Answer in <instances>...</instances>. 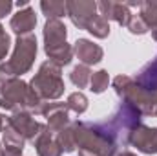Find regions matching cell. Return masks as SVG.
Segmentation results:
<instances>
[{
	"mask_svg": "<svg viewBox=\"0 0 157 156\" xmlns=\"http://www.w3.org/2000/svg\"><path fill=\"white\" fill-rule=\"evenodd\" d=\"M37 26V15H35V9L29 6L26 9H18L13 17H11V22H9V28L18 35H29Z\"/></svg>",
	"mask_w": 157,
	"mask_h": 156,
	"instance_id": "obj_12",
	"label": "cell"
},
{
	"mask_svg": "<svg viewBox=\"0 0 157 156\" xmlns=\"http://www.w3.org/2000/svg\"><path fill=\"white\" fill-rule=\"evenodd\" d=\"M7 127L17 130L26 142H33L35 136L40 132L42 123H39L31 112H15L7 117Z\"/></svg>",
	"mask_w": 157,
	"mask_h": 156,
	"instance_id": "obj_9",
	"label": "cell"
},
{
	"mask_svg": "<svg viewBox=\"0 0 157 156\" xmlns=\"http://www.w3.org/2000/svg\"><path fill=\"white\" fill-rule=\"evenodd\" d=\"M97 11L108 22L115 20L119 26H124V28L128 26V22H130V18L133 15L124 2H113V0H101V2H97Z\"/></svg>",
	"mask_w": 157,
	"mask_h": 156,
	"instance_id": "obj_10",
	"label": "cell"
},
{
	"mask_svg": "<svg viewBox=\"0 0 157 156\" xmlns=\"http://www.w3.org/2000/svg\"><path fill=\"white\" fill-rule=\"evenodd\" d=\"M0 83H2V79H0Z\"/></svg>",
	"mask_w": 157,
	"mask_h": 156,
	"instance_id": "obj_35",
	"label": "cell"
},
{
	"mask_svg": "<svg viewBox=\"0 0 157 156\" xmlns=\"http://www.w3.org/2000/svg\"><path fill=\"white\" fill-rule=\"evenodd\" d=\"M115 156H137L135 153H132V151H122V153H117Z\"/></svg>",
	"mask_w": 157,
	"mask_h": 156,
	"instance_id": "obj_30",
	"label": "cell"
},
{
	"mask_svg": "<svg viewBox=\"0 0 157 156\" xmlns=\"http://www.w3.org/2000/svg\"><path fill=\"white\" fill-rule=\"evenodd\" d=\"M128 31L132 33V35H144V33H148L150 31V28L146 26V22L141 18V15H132V18H130V22H128Z\"/></svg>",
	"mask_w": 157,
	"mask_h": 156,
	"instance_id": "obj_25",
	"label": "cell"
},
{
	"mask_svg": "<svg viewBox=\"0 0 157 156\" xmlns=\"http://www.w3.org/2000/svg\"><path fill=\"white\" fill-rule=\"evenodd\" d=\"M78 156H95V154H91V153H88V151H78Z\"/></svg>",
	"mask_w": 157,
	"mask_h": 156,
	"instance_id": "obj_31",
	"label": "cell"
},
{
	"mask_svg": "<svg viewBox=\"0 0 157 156\" xmlns=\"http://www.w3.org/2000/svg\"><path fill=\"white\" fill-rule=\"evenodd\" d=\"M37 57V37L33 33L22 35L15 42V50L11 57L0 64V76L4 79L7 77H20L28 74L33 68Z\"/></svg>",
	"mask_w": 157,
	"mask_h": 156,
	"instance_id": "obj_4",
	"label": "cell"
},
{
	"mask_svg": "<svg viewBox=\"0 0 157 156\" xmlns=\"http://www.w3.org/2000/svg\"><path fill=\"white\" fill-rule=\"evenodd\" d=\"M15 6H17V7H18V9H26V7H29V4H28V2H26V0H20V2H17V4H15Z\"/></svg>",
	"mask_w": 157,
	"mask_h": 156,
	"instance_id": "obj_29",
	"label": "cell"
},
{
	"mask_svg": "<svg viewBox=\"0 0 157 156\" xmlns=\"http://www.w3.org/2000/svg\"><path fill=\"white\" fill-rule=\"evenodd\" d=\"M42 103L39 96L33 92L29 83L18 77L2 79L0 83V109L9 112H35Z\"/></svg>",
	"mask_w": 157,
	"mask_h": 156,
	"instance_id": "obj_2",
	"label": "cell"
},
{
	"mask_svg": "<svg viewBox=\"0 0 157 156\" xmlns=\"http://www.w3.org/2000/svg\"><path fill=\"white\" fill-rule=\"evenodd\" d=\"M55 140L59 143V147L62 149V153H73L77 149L75 145V134H73V121L60 132L55 134Z\"/></svg>",
	"mask_w": 157,
	"mask_h": 156,
	"instance_id": "obj_17",
	"label": "cell"
},
{
	"mask_svg": "<svg viewBox=\"0 0 157 156\" xmlns=\"http://www.w3.org/2000/svg\"><path fill=\"white\" fill-rule=\"evenodd\" d=\"M155 117H157V109H155Z\"/></svg>",
	"mask_w": 157,
	"mask_h": 156,
	"instance_id": "obj_34",
	"label": "cell"
},
{
	"mask_svg": "<svg viewBox=\"0 0 157 156\" xmlns=\"http://www.w3.org/2000/svg\"><path fill=\"white\" fill-rule=\"evenodd\" d=\"M113 88L115 94L122 101L133 105L143 116H155V109H157V97L154 94L146 92L144 88H141L133 77L130 76H117L113 79Z\"/></svg>",
	"mask_w": 157,
	"mask_h": 156,
	"instance_id": "obj_6",
	"label": "cell"
},
{
	"mask_svg": "<svg viewBox=\"0 0 157 156\" xmlns=\"http://www.w3.org/2000/svg\"><path fill=\"white\" fill-rule=\"evenodd\" d=\"M66 107H68V110L70 112H73V114H84L86 110H88V97L82 94V92H73V94H70L68 96V99H66Z\"/></svg>",
	"mask_w": 157,
	"mask_h": 156,
	"instance_id": "obj_21",
	"label": "cell"
},
{
	"mask_svg": "<svg viewBox=\"0 0 157 156\" xmlns=\"http://www.w3.org/2000/svg\"><path fill=\"white\" fill-rule=\"evenodd\" d=\"M40 9L46 15V18H60L66 15V2L60 0H42L40 2Z\"/></svg>",
	"mask_w": 157,
	"mask_h": 156,
	"instance_id": "obj_18",
	"label": "cell"
},
{
	"mask_svg": "<svg viewBox=\"0 0 157 156\" xmlns=\"http://www.w3.org/2000/svg\"><path fill=\"white\" fill-rule=\"evenodd\" d=\"M0 156H4V147H2V143H0Z\"/></svg>",
	"mask_w": 157,
	"mask_h": 156,
	"instance_id": "obj_33",
	"label": "cell"
},
{
	"mask_svg": "<svg viewBox=\"0 0 157 156\" xmlns=\"http://www.w3.org/2000/svg\"><path fill=\"white\" fill-rule=\"evenodd\" d=\"M2 136H4V149H17V151H24L26 140H24L17 130H13L11 127H7V125H6V129L2 130Z\"/></svg>",
	"mask_w": 157,
	"mask_h": 156,
	"instance_id": "obj_20",
	"label": "cell"
},
{
	"mask_svg": "<svg viewBox=\"0 0 157 156\" xmlns=\"http://www.w3.org/2000/svg\"><path fill=\"white\" fill-rule=\"evenodd\" d=\"M75 145L78 151H88L95 156H115L117 145L113 140L93 121H73Z\"/></svg>",
	"mask_w": 157,
	"mask_h": 156,
	"instance_id": "obj_3",
	"label": "cell"
},
{
	"mask_svg": "<svg viewBox=\"0 0 157 156\" xmlns=\"http://www.w3.org/2000/svg\"><path fill=\"white\" fill-rule=\"evenodd\" d=\"M6 125H7V117H6V116H2V114H0V132H2L4 129H6Z\"/></svg>",
	"mask_w": 157,
	"mask_h": 156,
	"instance_id": "obj_28",
	"label": "cell"
},
{
	"mask_svg": "<svg viewBox=\"0 0 157 156\" xmlns=\"http://www.w3.org/2000/svg\"><path fill=\"white\" fill-rule=\"evenodd\" d=\"M86 31H90L95 39H106V37L110 35V22H108L106 18H102L101 15H97V17L90 22V26H88Z\"/></svg>",
	"mask_w": 157,
	"mask_h": 156,
	"instance_id": "obj_23",
	"label": "cell"
},
{
	"mask_svg": "<svg viewBox=\"0 0 157 156\" xmlns=\"http://www.w3.org/2000/svg\"><path fill=\"white\" fill-rule=\"evenodd\" d=\"M141 119H143V114L133 105L121 101L117 109L104 121H97V123L113 140V143L117 147H126V145H130V134L133 132L135 127L141 125Z\"/></svg>",
	"mask_w": 157,
	"mask_h": 156,
	"instance_id": "obj_1",
	"label": "cell"
},
{
	"mask_svg": "<svg viewBox=\"0 0 157 156\" xmlns=\"http://www.w3.org/2000/svg\"><path fill=\"white\" fill-rule=\"evenodd\" d=\"M29 86L42 101H57L64 94V81H62V68L51 61H44L39 72L29 81Z\"/></svg>",
	"mask_w": 157,
	"mask_h": 156,
	"instance_id": "obj_5",
	"label": "cell"
},
{
	"mask_svg": "<svg viewBox=\"0 0 157 156\" xmlns=\"http://www.w3.org/2000/svg\"><path fill=\"white\" fill-rule=\"evenodd\" d=\"M46 119H48V129L51 134H57L60 130H64L71 119H70V110L66 107V103H51L49 110L46 112Z\"/></svg>",
	"mask_w": 157,
	"mask_h": 156,
	"instance_id": "obj_15",
	"label": "cell"
},
{
	"mask_svg": "<svg viewBox=\"0 0 157 156\" xmlns=\"http://www.w3.org/2000/svg\"><path fill=\"white\" fill-rule=\"evenodd\" d=\"M152 37L157 40V28H154V30H152Z\"/></svg>",
	"mask_w": 157,
	"mask_h": 156,
	"instance_id": "obj_32",
	"label": "cell"
},
{
	"mask_svg": "<svg viewBox=\"0 0 157 156\" xmlns=\"http://www.w3.org/2000/svg\"><path fill=\"white\" fill-rule=\"evenodd\" d=\"M141 18L146 22V26L150 30L157 28V0H148L141 4V11H139Z\"/></svg>",
	"mask_w": 157,
	"mask_h": 156,
	"instance_id": "obj_22",
	"label": "cell"
},
{
	"mask_svg": "<svg viewBox=\"0 0 157 156\" xmlns=\"http://www.w3.org/2000/svg\"><path fill=\"white\" fill-rule=\"evenodd\" d=\"M13 9V2L9 0H0V18H4L6 15H9Z\"/></svg>",
	"mask_w": 157,
	"mask_h": 156,
	"instance_id": "obj_27",
	"label": "cell"
},
{
	"mask_svg": "<svg viewBox=\"0 0 157 156\" xmlns=\"http://www.w3.org/2000/svg\"><path fill=\"white\" fill-rule=\"evenodd\" d=\"M42 37H44V48H53V46H60L66 42L68 37V30L64 26V22L60 18H49L44 24L42 30Z\"/></svg>",
	"mask_w": 157,
	"mask_h": 156,
	"instance_id": "obj_14",
	"label": "cell"
},
{
	"mask_svg": "<svg viewBox=\"0 0 157 156\" xmlns=\"http://www.w3.org/2000/svg\"><path fill=\"white\" fill-rule=\"evenodd\" d=\"M9 48H11V37L6 33L4 26L0 24V61H2V59H6V55H7Z\"/></svg>",
	"mask_w": 157,
	"mask_h": 156,
	"instance_id": "obj_26",
	"label": "cell"
},
{
	"mask_svg": "<svg viewBox=\"0 0 157 156\" xmlns=\"http://www.w3.org/2000/svg\"><path fill=\"white\" fill-rule=\"evenodd\" d=\"M44 51L48 55V61L59 64L60 68L68 66L71 63V59H73V46L68 44V42H64L60 46H53V48H44Z\"/></svg>",
	"mask_w": 157,
	"mask_h": 156,
	"instance_id": "obj_16",
	"label": "cell"
},
{
	"mask_svg": "<svg viewBox=\"0 0 157 156\" xmlns=\"http://www.w3.org/2000/svg\"><path fill=\"white\" fill-rule=\"evenodd\" d=\"M31 143H33V147H35L39 156H62V149L59 147L57 140L49 132L48 125H44V123L40 127V132L35 136V140Z\"/></svg>",
	"mask_w": 157,
	"mask_h": 156,
	"instance_id": "obj_13",
	"label": "cell"
},
{
	"mask_svg": "<svg viewBox=\"0 0 157 156\" xmlns=\"http://www.w3.org/2000/svg\"><path fill=\"white\" fill-rule=\"evenodd\" d=\"M91 70H90V66H84V64H77L71 72H70V81L77 86L78 90L80 88H86L88 84H90V81H91Z\"/></svg>",
	"mask_w": 157,
	"mask_h": 156,
	"instance_id": "obj_19",
	"label": "cell"
},
{
	"mask_svg": "<svg viewBox=\"0 0 157 156\" xmlns=\"http://www.w3.org/2000/svg\"><path fill=\"white\" fill-rule=\"evenodd\" d=\"M73 53L77 55V59L80 61V64L84 66H93L99 64L104 57V51L99 44H95L90 39H77L73 44Z\"/></svg>",
	"mask_w": 157,
	"mask_h": 156,
	"instance_id": "obj_11",
	"label": "cell"
},
{
	"mask_svg": "<svg viewBox=\"0 0 157 156\" xmlns=\"http://www.w3.org/2000/svg\"><path fill=\"white\" fill-rule=\"evenodd\" d=\"M130 145L143 154H157V127L139 125L130 134Z\"/></svg>",
	"mask_w": 157,
	"mask_h": 156,
	"instance_id": "obj_8",
	"label": "cell"
},
{
	"mask_svg": "<svg viewBox=\"0 0 157 156\" xmlns=\"http://www.w3.org/2000/svg\"><path fill=\"white\" fill-rule=\"evenodd\" d=\"M66 15L78 30H88L90 22L99 15L97 2L93 0H68L66 2Z\"/></svg>",
	"mask_w": 157,
	"mask_h": 156,
	"instance_id": "obj_7",
	"label": "cell"
},
{
	"mask_svg": "<svg viewBox=\"0 0 157 156\" xmlns=\"http://www.w3.org/2000/svg\"><path fill=\"white\" fill-rule=\"evenodd\" d=\"M110 84V76L106 70H99L91 74V81H90V90L93 94H102Z\"/></svg>",
	"mask_w": 157,
	"mask_h": 156,
	"instance_id": "obj_24",
	"label": "cell"
}]
</instances>
